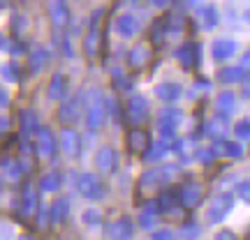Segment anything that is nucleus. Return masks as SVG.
Listing matches in <instances>:
<instances>
[{
    "mask_svg": "<svg viewBox=\"0 0 250 240\" xmlns=\"http://www.w3.org/2000/svg\"><path fill=\"white\" fill-rule=\"evenodd\" d=\"M229 208H232V196L220 194V196H215L213 201L208 203V213H206V217H208L211 222H220L225 215L229 213Z\"/></svg>",
    "mask_w": 250,
    "mask_h": 240,
    "instance_id": "obj_1",
    "label": "nucleus"
},
{
    "mask_svg": "<svg viewBox=\"0 0 250 240\" xmlns=\"http://www.w3.org/2000/svg\"><path fill=\"white\" fill-rule=\"evenodd\" d=\"M79 192L83 196H88V199H98L102 196V189H100V183L98 178L93 176V173H83L79 180Z\"/></svg>",
    "mask_w": 250,
    "mask_h": 240,
    "instance_id": "obj_2",
    "label": "nucleus"
},
{
    "mask_svg": "<svg viewBox=\"0 0 250 240\" xmlns=\"http://www.w3.org/2000/svg\"><path fill=\"white\" fill-rule=\"evenodd\" d=\"M130 118H132V123L134 125H139V123H144L146 118H148V102L144 97H132V102H130Z\"/></svg>",
    "mask_w": 250,
    "mask_h": 240,
    "instance_id": "obj_3",
    "label": "nucleus"
},
{
    "mask_svg": "<svg viewBox=\"0 0 250 240\" xmlns=\"http://www.w3.org/2000/svg\"><path fill=\"white\" fill-rule=\"evenodd\" d=\"M127 143H130V150L142 152L146 148H151V136H148V132H144V129H132V132L127 134Z\"/></svg>",
    "mask_w": 250,
    "mask_h": 240,
    "instance_id": "obj_4",
    "label": "nucleus"
},
{
    "mask_svg": "<svg viewBox=\"0 0 250 240\" xmlns=\"http://www.w3.org/2000/svg\"><path fill=\"white\" fill-rule=\"evenodd\" d=\"M102 118H104V107H102V99L93 97V102H90L88 107V127L90 129H98L100 125H102Z\"/></svg>",
    "mask_w": 250,
    "mask_h": 240,
    "instance_id": "obj_5",
    "label": "nucleus"
},
{
    "mask_svg": "<svg viewBox=\"0 0 250 240\" xmlns=\"http://www.w3.org/2000/svg\"><path fill=\"white\" fill-rule=\"evenodd\" d=\"M202 187L197 185V183H190V185H186L183 189H181V199H183V205H188V208H192V205H197L199 201H202Z\"/></svg>",
    "mask_w": 250,
    "mask_h": 240,
    "instance_id": "obj_6",
    "label": "nucleus"
},
{
    "mask_svg": "<svg viewBox=\"0 0 250 240\" xmlns=\"http://www.w3.org/2000/svg\"><path fill=\"white\" fill-rule=\"evenodd\" d=\"M234 51H236V42H232V39H218V42L213 44V55L218 58V60L234 55Z\"/></svg>",
    "mask_w": 250,
    "mask_h": 240,
    "instance_id": "obj_7",
    "label": "nucleus"
},
{
    "mask_svg": "<svg viewBox=\"0 0 250 240\" xmlns=\"http://www.w3.org/2000/svg\"><path fill=\"white\" fill-rule=\"evenodd\" d=\"M95 160H98L100 171H104V173H107V171L114 169V164H116V155H114L111 148H102V150L98 152V157H95Z\"/></svg>",
    "mask_w": 250,
    "mask_h": 240,
    "instance_id": "obj_8",
    "label": "nucleus"
},
{
    "mask_svg": "<svg viewBox=\"0 0 250 240\" xmlns=\"http://www.w3.org/2000/svg\"><path fill=\"white\" fill-rule=\"evenodd\" d=\"M130 62H132V67H144L146 62H148V46L146 44H139L137 49H134L132 54H130Z\"/></svg>",
    "mask_w": 250,
    "mask_h": 240,
    "instance_id": "obj_9",
    "label": "nucleus"
},
{
    "mask_svg": "<svg viewBox=\"0 0 250 240\" xmlns=\"http://www.w3.org/2000/svg\"><path fill=\"white\" fill-rule=\"evenodd\" d=\"M51 152H54V139H51L49 129H42V132H40V155H42V157H49Z\"/></svg>",
    "mask_w": 250,
    "mask_h": 240,
    "instance_id": "obj_10",
    "label": "nucleus"
},
{
    "mask_svg": "<svg viewBox=\"0 0 250 240\" xmlns=\"http://www.w3.org/2000/svg\"><path fill=\"white\" fill-rule=\"evenodd\" d=\"M111 233H114V238L116 240H127L130 238V233H132V224L127 222V220H121V222L114 224Z\"/></svg>",
    "mask_w": 250,
    "mask_h": 240,
    "instance_id": "obj_11",
    "label": "nucleus"
},
{
    "mask_svg": "<svg viewBox=\"0 0 250 240\" xmlns=\"http://www.w3.org/2000/svg\"><path fill=\"white\" fill-rule=\"evenodd\" d=\"M158 97L160 99L179 97V86H171V83H162V86H158Z\"/></svg>",
    "mask_w": 250,
    "mask_h": 240,
    "instance_id": "obj_12",
    "label": "nucleus"
},
{
    "mask_svg": "<svg viewBox=\"0 0 250 240\" xmlns=\"http://www.w3.org/2000/svg\"><path fill=\"white\" fill-rule=\"evenodd\" d=\"M137 30V23H134V18L132 17H123L121 21H118V33L125 37H130Z\"/></svg>",
    "mask_w": 250,
    "mask_h": 240,
    "instance_id": "obj_13",
    "label": "nucleus"
},
{
    "mask_svg": "<svg viewBox=\"0 0 250 240\" xmlns=\"http://www.w3.org/2000/svg\"><path fill=\"white\" fill-rule=\"evenodd\" d=\"M220 81H225V83H236V81H243V70L232 67V70L220 72Z\"/></svg>",
    "mask_w": 250,
    "mask_h": 240,
    "instance_id": "obj_14",
    "label": "nucleus"
},
{
    "mask_svg": "<svg viewBox=\"0 0 250 240\" xmlns=\"http://www.w3.org/2000/svg\"><path fill=\"white\" fill-rule=\"evenodd\" d=\"M195 46L192 44H183L181 46V51H179V60L183 62V65H186V67H190V65H192V62H195Z\"/></svg>",
    "mask_w": 250,
    "mask_h": 240,
    "instance_id": "obj_15",
    "label": "nucleus"
},
{
    "mask_svg": "<svg viewBox=\"0 0 250 240\" xmlns=\"http://www.w3.org/2000/svg\"><path fill=\"white\" fill-rule=\"evenodd\" d=\"M218 109H220V111H227V113H229V111H232L234 109V95L232 92H223V95H220V97H218Z\"/></svg>",
    "mask_w": 250,
    "mask_h": 240,
    "instance_id": "obj_16",
    "label": "nucleus"
},
{
    "mask_svg": "<svg viewBox=\"0 0 250 240\" xmlns=\"http://www.w3.org/2000/svg\"><path fill=\"white\" fill-rule=\"evenodd\" d=\"M62 90H65V81L61 74H56L51 81V97H62Z\"/></svg>",
    "mask_w": 250,
    "mask_h": 240,
    "instance_id": "obj_17",
    "label": "nucleus"
},
{
    "mask_svg": "<svg viewBox=\"0 0 250 240\" xmlns=\"http://www.w3.org/2000/svg\"><path fill=\"white\" fill-rule=\"evenodd\" d=\"M225 129H227V123H225L223 118H215L213 123L208 125V132L213 134V136H220V134H223Z\"/></svg>",
    "mask_w": 250,
    "mask_h": 240,
    "instance_id": "obj_18",
    "label": "nucleus"
},
{
    "mask_svg": "<svg viewBox=\"0 0 250 240\" xmlns=\"http://www.w3.org/2000/svg\"><path fill=\"white\" fill-rule=\"evenodd\" d=\"M65 215H67V201H56V205H54V222L62 220Z\"/></svg>",
    "mask_w": 250,
    "mask_h": 240,
    "instance_id": "obj_19",
    "label": "nucleus"
},
{
    "mask_svg": "<svg viewBox=\"0 0 250 240\" xmlns=\"http://www.w3.org/2000/svg\"><path fill=\"white\" fill-rule=\"evenodd\" d=\"M236 136L239 139H250V120H241L236 125Z\"/></svg>",
    "mask_w": 250,
    "mask_h": 240,
    "instance_id": "obj_20",
    "label": "nucleus"
},
{
    "mask_svg": "<svg viewBox=\"0 0 250 240\" xmlns=\"http://www.w3.org/2000/svg\"><path fill=\"white\" fill-rule=\"evenodd\" d=\"M61 141H62V146H65V150H67V152L74 150V134H72V132H62Z\"/></svg>",
    "mask_w": 250,
    "mask_h": 240,
    "instance_id": "obj_21",
    "label": "nucleus"
},
{
    "mask_svg": "<svg viewBox=\"0 0 250 240\" xmlns=\"http://www.w3.org/2000/svg\"><path fill=\"white\" fill-rule=\"evenodd\" d=\"M225 152H227L229 157H239L243 150H241V146H239V143H227V146H225Z\"/></svg>",
    "mask_w": 250,
    "mask_h": 240,
    "instance_id": "obj_22",
    "label": "nucleus"
},
{
    "mask_svg": "<svg viewBox=\"0 0 250 240\" xmlns=\"http://www.w3.org/2000/svg\"><path fill=\"white\" fill-rule=\"evenodd\" d=\"M56 183H58V176H46V178L42 180V185H44L46 192H51V189H56Z\"/></svg>",
    "mask_w": 250,
    "mask_h": 240,
    "instance_id": "obj_23",
    "label": "nucleus"
},
{
    "mask_svg": "<svg viewBox=\"0 0 250 240\" xmlns=\"http://www.w3.org/2000/svg\"><path fill=\"white\" fill-rule=\"evenodd\" d=\"M153 240H174V236H171V231H158L153 236Z\"/></svg>",
    "mask_w": 250,
    "mask_h": 240,
    "instance_id": "obj_24",
    "label": "nucleus"
},
{
    "mask_svg": "<svg viewBox=\"0 0 250 240\" xmlns=\"http://www.w3.org/2000/svg\"><path fill=\"white\" fill-rule=\"evenodd\" d=\"M239 192H241V196L246 199V201H250V183H248V185H241V189H239Z\"/></svg>",
    "mask_w": 250,
    "mask_h": 240,
    "instance_id": "obj_25",
    "label": "nucleus"
},
{
    "mask_svg": "<svg viewBox=\"0 0 250 240\" xmlns=\"http://www.w3.org/2000/svg\"><path fill=\"white\" fill-rule=\"evenodd\" d=\"M215 240H234V236L229 231H223V233H218V238Z\"/></svg>",
    "mask_w": 250,
    "mask_h": 240,
    "instance_id": "obj_26",
    "label": "nucleus"
},
{
    "mask_svg": "<svg viewBox=\"0 0 250 240\" xmlns=\"http://www.w3.org/2000/svg\"><path fill=\"white\" fill-rule=\"evenodd\" d=\"M243 70H250V51L246 54V58H243Z\"/></svg>",
    "mask_w": 250,
    "mask_h": 240,
    "instance_id": "obj_27",
    "label": "nucleus"
},
{
    "mask_svg": "<svg viewBox=\"0 0 250 240\" xmlns=\"http://www.w3.org/2000/svg\"><path fill=\"white\" fill-rule=\"evenodd\" d=\"M5 102H7V95H5V92H0V107H2Z\"/></svg>",
    "mask_w": 250,
    "mask_h": 240,
    "instance_id": "obj_28",
    "label": "nucleus"
},
{
    "mask_svg": "<svg viewBox=\"0 0 250 240\" xmlns=\"http://www.w3.org/2000/svg\"><path fill=\"white\" fill-rule=\"evenodd\" d=\"M246 95H248V97H250V79L246 81Z\"/></svg>",
    "mask_w": 250,
    "mask_h": 240,
    "instance_id": "obj_29",
    "label": "nucleus"
},
{
    "mask_svg": "<svg viewBox=\"0 0 250 240\" xmlns=\"http://www.w3.org/2000/svg\"><path fill=\"white\" fill-rule=\"evenodd\" d=\"M151 2H155V5H165L167 0H151Z\"/></svg>",
    "mask_w": 250,
    "mask_h": 240,
    "instance_id": "obj_30",
    "label": "nucleus"
},
{
    "mask_svg": "<svg viewBox=\"0 0 250 240\" xmlns=\"http://www.w3.org/2000/svg\"><path fill=\"white\" fill-rule=\"evenodd\" d=\"M21 240H33V238H21Z\"/></svg>",
    "mask_w": 250,
    "mask_h": 240,
    "instance_id": "obj_31",
    "label": "nucleus"
},
{
    "mask_svg": "<svg viewBox=\"0 0 250 240\" xmlns=\"http://www.w3.org/2000/svg\"><path fill=\"white\" fill-rule=\"evenodd\" d=\"M246 17H248V18H250V12H248V14H246Z\"/></svg>",
    "mask_w": 250,
    "mask_h": 240,
    "instance_id": "obj_32",
    "label": "nucleus"
},
{
    "mask_svg": "<svg viewBox=\"0 0 250 240\" xmlns=\"http://www.w3.org/2000/svg\"><path fill=\"white\" fill-rule=\"evenodd\" d=\"M248 240H250V233H248Z\"/></svg>",
    "mask_w": 250,
    "mask_h": 240,
    "instance_id": "obj_33",
    "label": "nucleus"
}]
</instances>
